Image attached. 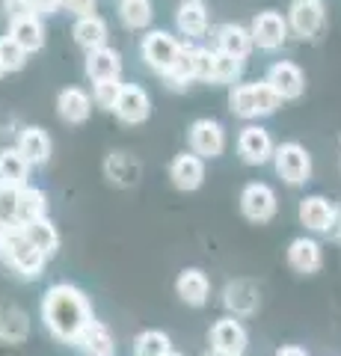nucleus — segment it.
I'll return each instance as SVG.
<instances>
[{
  "label": "nucleus",
  "instance_id": "0eeeda50",
  "mask_svg": "<svg viewBox=\"0 0 341 356\" xmlns=\"http://www.w3.org/2000/svg\"><path fill=\"white\" fill-rule=\"evenodd\" d=\"M187 143H190V152L196 158L202 161L219 158L226 152V128L217 119H196L190 131H187Z\"/></svg>",
  "mask_w": 341,
  "mask_h": 356
},
{
  "label": "nucleus",
  "instance_id": "cd10ccee",
  "mask_svg": "<svg viewBox=\"0 0 341 356\" xmlns=\"http://www.w3.org/2000/svg\"><path fill=\"white\" fill-rule=\"evenodd\" d=\"M30 336V318L27 312L15 303H0V341L18 344Z\"/></svg>",
  "mask_w": 341,
  "mask_h": 356
},
{
  "label": "nucleus",
  "instance_id": "9d476101",
  "mask_svg": "<svg viewBox=\"0 0 341 356\" xmlns=\"http://www.w3.org/2000/svg\"><path fill=\"white\" fill-rule=\"evenodd\" d=\"M247 344H249V336H247V327L240 324V318L226 315V318L214 321L211 353H217V356H244Z\"/></svg>",
  "mask_w": 341,
  "mask_h": 356
},
{
  "label": "nucleus",
  "instance_id": "20e7f679",
  "mask_svg": "<svg viewBox=\"0 0 341 356\" xmlns=\"http://www.w3.org/2000/svg\"><path fill=\"white\" fill-rule=\"evenodd\" d=\"M181 48L184 44L167 30H151L140 42L142 63H146L151 72H158L160 77H167L172 72V65L178 63V57H181Z\"/></svg>",
  "mask_w": 341,
  "mask_h": 356
},
{
  "label": "nucleus",
  "instance_id": "e433bc0d",
  "mask_svg": "<svg viewBox=\"0 0 341 356\" xmlns=\"http://www.w3.org/2000/svg\"><path fill=\"white\" fill-rule=\"evenodd\" d=\"M119 92H122V83L119 81H104V83H92V102L98 107H104L113 113V107H116V98Z\"/></svg>",
  "mask_w": 341,
  "mask_h": 356
},
{
  "label": "nucleus",
  "instance_id": "2f4dec72",
  "mask_svg": "<svg viewBox=\"0 0 341 356\" xmlns=\"http://www.w3.org/2000/svg\"><path fill=\"white\" fill-rule=\"evenodd\" d=\"M151 0H119V21L128 30H146L151 24Z\"/></svg>",
  "mask_w": 341,
  "mask_h": 356
},
{
  "label": "nucleus",
  "instance_id": "a18cd8bd",
  "mask_svg": "<svg viewBox=\"0 0 341 356\" xmlns=\"http://www.w3.org/2000/svg\"><path fill=\"white\" fill-rule=\"evenodd\" d=\"M3 74H6V72H3V65H0V77H3Z\"/></svg>",
  "mask_w": 341,
  "mask_h": 356
},
{
  "label": "nucleus",
  "instance_id": "f3484780",
  "mask_svg": "<svg viewBox=\"0 0 341 356\" xmlns=\"http://www.w3.org/2000/svg\"><path fill=\"white\" fill-rule=\"evenodd\" d=\"M214 51L228 54V57H235V60H247L249 51H252L249 27L235 24V21H228V24H219L214 30Z\"/></svg>",
  "mask_w": 341,
  "mask_h": 356
},
{
  "label": "nucleus",
  "instance_id": "412c9836",
  "mask_svg": "<svg viewBox=\"0 0 341 356\" xmlns=\"http://www.w3.org/2000/svg\"><path fill=\"white\" fill-rule=\"evenodd\" d=\"M83 72L92 83L119 81V74H122V57H119V51H113V48L90 51L86 54V63H83Z\"/></svg>",
  "mask_w": 341,
  "mask_h": 356
},
{
  "label": "nucleus",
  "instance_id": "aec40b11",
  "mask_svg": "<svg viewBox=\"0 0 341 356\" xmlns=\"http://www.w3.org/2000/svg\"><path fill=\"white\" fill-rule=\"evenodd\" d=\"M57 113L69 125H81L92 113V95L83 92L81 86H65L57 95Z\"/></svg>",
  "mask_w": 341,
  "mask_h": 356
},
{
  "label": "nucleus",
  "instance_id": "a211bd4d",
  "mask_svg": "<svg viewBox=\"0 0 341 356\" xmlns=\"http://www.w3.org/2000/svg\"><path fill=\"white\" fill-rule=\"evenodd\" d=\"M175 294L181 297V303L199 309L211 297V280H208L199 267H187V270L178 273V280H175Z\"/></svg>",
  "mask_w": 341,
  "mask_h": 356
},
{
  "label": "nucleus",
  "instance_id": "f257e3e1",
  "mask_svg": "<svg viewBox=\"0 0 341 356\" xmlns=\"http://www.w3.org/2000/svg\"><path fill=\"white\" fill-rule=\"evenodd\" d=\"M42 321H45L48 332L63 344H74L81 330L92 321V306L81 288L69 282H57L45 291L42 300Z\"/></svg>",
  "mask_w": 341,
  "mask_h": 356
},
{
  "label": "nucleus",
  "instance_id": "7ed1b4c3",
  "mask_svg": "<svg viewBox=\"0 0 341 356\" xmlns=\"http://www.w3.org/2000/svg\"><path fill=\"white\" fill-rule=\"evenodd\" d=\"M279 107H282V98L264 81L238 83V86H232V92H228V110H232L238 119H261V116L276 113Z\"/></svg>",
  "mask_w": 341,
  "mask_h": 356
},
{
  "label": "nucleus",
  "instance_id": "dca6fc26",
  "mask_svg": "<svg viewBox=\"0 0 341 356\" xmlns=\"http://www.w3.org/2000/svg\"><path fill=\"white\" fill-rule=\"evenodd\" d=\"M169 181L184 193L199 191L202 181H205V161L196 158L193 152L175 154L172 163H169Z\"/></svg>",
  "mask_w": 341,
  "mask_h": 356
},
{
  "label": "nucleus",
  "instance_id": "c03bdc74",
  "mask_svg": "<svg viewBox=\"0 0 341 356\" xmlns=\"http://www.w3.org/2000/svg\"><path fill=\"white\" fill-rule=\"evenodd\" d=\"M9 226H6V222H0V238H3V232H6Z\"/></svg>",
  "mask_w": 341,
  "mask_h": 356
},
{
  "label": "nucleus",
  "instance_id": "a878e982",
  "mask_svg": "<svg viewBox=\"0 0 341 356\" xmlns=\"http://www.w3.org/2000/svg\"><path fill=\"white\" fill-rule=\"evenodd\" d=\"M72 36L74 42L81 44V48L90 54V51H98V48H107V39H110V33H107V21L101 15H83L74 21V27H72Z\"/></svg>",
  "mask_w": 341,
  "mask_h": 356
},
{
  "label": "nucleus",
  "instance_id": "c756f323",
  "mask_svg": "<svg viewBox=\"0 0 341 356\" xmlns=\"http://www.w3.org/2000/svg\"><path fill=\"white\" fill-rule=\"evenodd\" d=\"M21 232H24V238H27L42 255H45V259H51V255L57 252V247H60V232H57V226H53L48 217L27 222V226H21Z\"/></svg>",
  "mask_w": 341,
  "mask_h": 356
},
{
  "label": "nucleus",
  "instance_id": "6ab92c4d",
  "mask_svg": "<svg viewBox=\"0 0 341 356\" xmlns=\"http://www.w3.org/2000/svg\"><path fill=\"white\" fill-rule=\"evenodd\" d=\"M288 264H291V270L297 273H303V276H309V273H317L321 270V264H324V250H321V243H317L315 238H294L288 243Z\"/></svg>",
  "mask_w": 341,
  "mask_h": 356
},
{
  "label": "nucleus",
  "instance_id": "7c9ffc66",
  "mask_svg": "<svg viewBox=\"0 0 341 356\" xmlns=\"http://www.w3.org/2000/svg\"><path fill=\"white\" fill-rule=\"evenodd\" d=\"M27 181H30V163L21 158V152L15 146L0 152V184L21 191V187H27Z\"/></svg>",
  "mask_w": 341,
  "mask_h": 356
},
{
  "label": "nucleus",
  "instance_id": "9b49d317",
  "mask_svg": "<svg viewBox=\"0 0 341 356\" xmlns=\"http://www.w3.org/2000/svg\"><path fill=\"white\" fill-rule=\"evenodd\" d=\"M264 83H267L282 102H294V98H300L306 92V74H303L300 65L291 63V60L270 63L267 74H264Z\"/></svg>",
  "mask_w": 341,
  "mask_h": 356
},
{
  "label": "nucleus",
  "instance_id": "473e14b6",
  "mask_svg": "<svg viewBox=\"0 0 341 356\" xmlns=\"http://www.w3.org/2000/svg\"><path fill=\"white\" fill-rule=\"evenodd\" d=\"M240 72H244V60H235L228 57V54H219L214 51L211 54V77H208V83H235Z\"/></svg>",
  "mask_w": 341,
  "mask_h": 356
},
{
  "label": "nucleus",
  "instance_id": "f704fd0d",
  "mask_svg": "<svg viewBox=\"0 0 341 356\" xmlns=\"http://www.w3.org/2000/svg\"><path fill=\"white\" fill-rule=\"evenodd\" d=\"M196 81V69H193V44H184L178 63L172 65V72L167 74V83L172 89H184Z\"/></svg>",
  "mask_w": 341,
  "mask_h": 356
},
{
  "label": "nucleus",
  "instance_id": "c9c22d12",
  "mask_svg": "<svg viewBox=\"0 0 341 356\" xmlns=\"http://www.w3.org/2000/svg\"><path fill=\"white\" fill-rule=\"evenodd\" d=\"M0 65L3 72H21L27 65V51L13 36H0Z\"/></svg>",
  "mask_w": 341,
  "mask_h": 356
},
{
  "label": "nucleus",
  "instance_id": "bb28decb",
  "mask_svg": "<svg viewBox=\"0 0 341 356\" xmlns=\"http://www.w3.org/2000/svg\"><path fill=\"white\" fill-rule=\"evenodd\" d=\"M6 36H13L27 54H36V51L45 48V27H42L39 15H21L15 21H9Z\"/></svg>",
  "mask_w": 341,
  "mask_h": 356
},
{
  "label": "nucleus",
  "instance_id": "6e6552de",
  "mask_svg": "<svg viewBox=\"0 0 341 356\" xmlns=\"http://www.w3.org/2000/svg\"><path fill=\"white\" fill-rule=\"evenodd\" d=\"M276 211H279V199L270 184L249 181L244 191H240V214L249 222H267L276 217Z\"/></svg>",
  "mask_w": 341,
  "mask_h": 356
},
{
  "label": "nucleus",
  "instance_id": "37998d69",
  "mask_svg": "<svg viewBox=\"0 0 341 356\" xmlns=\"http://www.w3.org/2000/svg\"><path fill=\"white\" fill-rule=\"evenodd\" d=\"M333 232H335L338 241H341V214H338V220H335V229H333Z\"/></svg>",
  "mask_w": 341,
  "mask_h": 356
},
{
  "label": "nucleus",
  "instance_id": "79ce46f5",
  "mask_svg": "<svg viewBox=\"0 0 341 356\" xmlns=\"http://www.w3.org/2000/svg\"><path fill=\"white\" fill-rule=\"evenodd\" d=\"M276 356H309L303 348H297V344H285V348L276 350Z\"/></svg>",
  "mask_w": 341,
  "mask_h": 356
},
{
  "label": "nucleus",
  "instance_id": "4c0bfd02",
  "mask_svg": "<svg viewBox=\"0 0 341 356\" xmlns=\"http://www.w3.org/2000/svg\"><path fill=\"white\" fill-rule=\"evenodd\" d=\"M15 211H18V187L0 184V222L15 226Z\"/></svg>",
  "mask_w": 341,
  "mask_h": 356
},
{
  "label": "nucleus",
  "instance_id": "4be33fe9",
  "mask_svg": "<svg viewBox=\"0 0 341 356\" xmlns=\"http://www.w3.org/2000/svg\"><path fill=\"white\" fill-rule=\"evenodd\" d=\"M15 149L21 152V158H24L30 166H45L51 161V137H48V131H42L36 125L24 128L18 134Z\"/></svg>",
  "mask_w": 341,
  "mask_h": 356
},
{
  "label": "nucleus",
  "instance_id": "de8ad7c7",
  "mask_svg": "<svg viewBox=\"0 0 341 356\" xmlns=\"http://www.w3.org/2000/svg\"><path fill=\"white\" fill-rule=\"evenodd\" d=\"M208 356H217V353H208Z\"/></svg>",
  "mask_w": 341,
  "mask_h": 356
},
{
  "label": "nucleus",
  "instance_id": "49530a36",
  "mask_svg": "<svg viewBox=\"0 0 341 356\" xmlns=\"http://www.w3.org/2000/svg\"><path fill=\"white\" fill-rule=\"evenodd\" d=\"M169 356H181V353H175V350H172V353H169Z\"/></svg>",
  "mask_w": 341,
  "mask_h": 356
},
{
  "label": "nucleus",
  "instance_id": "5701e85b",
  "mask_svg": "<svg viewBox=\"0 0 341 356\" xmlns=\"http://www.w3.org/2000/svg\"><path fill=\"white\" fill-rule=\"evenodd\" d=\"M223 303L232 312V318H249L258 309V288L247 282V280H235L226 285L223 291Z\"/></svg>",
  "mask_w": 341,
  "mask_h": 356
},
{
  "label": "nucleus",
  "instance_id": "39448f33",
  "mask_svg": "<svg viewBox=\"0 0 341 356\" xmlns=\"http://www.w3.org/2000/svg\"><path fill=\"white\" fill-rule=\"evenodd\" d=\"M273 166L288 187H303L312 178V154L300 143H282L273 149Z\"/></svg>",
  "mask_w": 341,
  "mask_h": 356
},
{
  "label": "nucleus",
  "instance_id": "72a5a7b5",
  "mask_svg": "<svg viewBox=\"0 0 341 356\" xmlns=\"http://www.w3.org/2000/svg\"><path fill=\"white\" fill-rule=\"evenodd\" d=\"M169 353H172V341L167 332H160V330L140 332L134 341V356H169Z\"/></svg>",
  "mask_w": 341,
  "mask_h": 356
},
{
  "label": "nucleus",
  "instance_id": "09e8293b",
  "mask_svg": "<svg viewBox=\"0 0 341 356\" xmlns=\"http://www.w3.org/2000/svg\"><path fill=\"white\" fill-rule=\"evenodd\" d=\"M196 3H202V0H196Z\"/></svg>",
  "mask_w": 341,
  "mask_h": 356
},
{
  "label": "nucleus",
  "instance_id": "2eb2a0df",
  "mask_svg": "<svg viewBox=\"0 0 341 356\" xmlns=\"http://www.w3.org/2000/svg\"><path fill=\"white\" fill-rule=\"evenodd\" d=\"M104 175L110 184L122 187V191H128V187H137L140 178H142V163L134 158L131 152H110L104 158Z\"/></svg>",
  "mask_w": 341,
  "mask_h": 356
},
{
  "label": "nucleus",
  "instance_id": "58836bf2",
  "mask_svg": "<svg viewBox=\"0 0 341 356\" xmlns=\"http://www.w3.org/2000/svg\"><path fill=\"white\" fill-rule=\"evenodd\" d=\"M95 3H98V0H60V6L65 9V13H72V15H78V18L92 15L95 13Z\"/></svg>",
  "mask_w": 341,
  "mask_h": 356
},
{
  "label": "nucleus",
  "instance_id": "ea45409f",
  "mask_svg": "<svg viewBox=\"0 0 341 356\" xmlns=\"http://www.w3.org/2000/svg\"><path fill=\"white\" fill-rule=\"evenodd\" d=\"M3 13H6L9 21H15V18H21V15H36V13L30 9L27 0H3Z\"/></svg>",
  "mask_w": 341,
  "mask_h": 356
},
{
  "label": "nucleus",
  "instance_id": "393cba45",
  "mask_svg": "<svg viewBox=\"0 0 341 356\" xmlns=\"http://www.w3.org/2000/svg\"><path fill=\"white\" fill-rule=\"evenodd\" d=\"M74 348H81L86 356H113L116 350V341H113V332H110L101 321H90L83 330H81V336L74 339Z\"/></svg>",
  "mask_w": 341,
  "mask_h": 356
},
{
  "label": "nucleus",
  "instance_id": "b1692460",
  "mask_svg": "<svg viewBox=\"0 0 341 356\" xmlns=\"http://www.w3.org/2000/svg\"><path fill=\"white\" fill-rule=\"evenodd\" d=\"M175 27H178L181 36L187 39H202L208 27H211V18H208L205 3H196V0H181L178 13H175Z\"/></svg>",
  "mask_w": 341,
  "mask_h": 356
},
{
  "label": "nucleus",
  "instance_id": "a19ab883",
  "mask_svg": "<svg viewBox=\"0 0 341 356\" xmlns=\"http://www.w3.org/2000/svg\"><path fill=\"white\" fill-rule=\"evenodd\" d=\"M27 3H30V9H33V13H53V9H60V0H27Z\"/></svg>",
  "mask_w": 341,
  "mask_h": 356
},
{
  "label": "nucleus",
  "instance_id": "4468645a",
  "mask_svg": "<svg viewBox=\"0 0 341 356\" xmlns=\"http://www.w3.org/2000/svg\"><path fill=\"white\" fill-rule=\"evenodd\" d=\"M297 217L309 232H317V235H326V232L335 229V220H338V211L335 205L324 196H306L300 199L297 205Z\"/></svg>",
  "mask_w": 341,
  "mask_h": 356
},
{
  "label": "nucleus",
  "instance_id": "c85d7f7f",
  "mask_svg": "<svg viewBox=\"0 0 341 356\" xmlns=\"http://www.w3.org/2000/svg\"><path fill=\"white\" fill-rule=\"evenodd\" d=\"M48 217V196L39 187H21L18 191V211H15V226H27L33 220Z\"/></svg>",
  "mask_w": 341,
  "mask_h": 356
},
{
  "label": "nucleus",
  "instance_id": "f8f14e48",
  "mask_svg": "<svg viewBox=\"0 0 341 356\" xmlns=\"http://www.w3.org/2000/svg\"><path fill=\"white\" fill-rule=\"evenodd\" d=\"M273 140H270V131L261 128V125H247L244 131L238 134V154L240 161L249 163V166H261L273 161Z\"/></svg>",
  "mask_w": 341,
  "mask_h": 356
},
{
  "label": "nucleus",
  "instance_id": "1a4fd4ad",
  "mask_svg": "<svg viewBox=\"0 0 341 356\" xmlns=\"http://www.w3.org/2000/svg\"><path fill=\"white\" fill-rule=\"evenodd\" d=\"M285 21L300 39H315L326 24V6L324 0H291Z\"/></svg>",
  "mask_w": 341,
  "mask_h": 356
},
{
  "label": "nucleus",
  "instance_id": "f03ea898",
  "mask_svg": "<svg viewBox=\"0 0 341 356\" xmlns=\"http://www.w3.org/2000/svg\"><path fill=\"white\" fill-rule=\"evenodd\" d=\"M0 259L3 264H9L21 280H39L42 270H45V255H42L33 243L24 238L21 226H9L0 238Z\"/></svg>",
  "mask_w": 341,
  "mask_h": 356
},
{
  "label": "nucleus",
  "instance_id": "423d86ee",
  "mask_svg": "<svg viewBox=\"0 0 341 356\" xmlns=\"http://www.w3.org/2000/svg\"><path fill=\"white\" fill-rule=\"evenodd\" d=\"M249 36H252V48L258 51H279L285 39H288V21L276 9H264L252 18L249 24Z\"/></svg>",
  "mask_w": 341,
  "mask_h": 356
},
{
  "label": "nucleus",
  "instance_id": "ddd939ff",
  "mask_svg": "<svg viewBox=\"0 0 341 356\" xmlns=\"http://www.w3.org/2000/svg\"><path fill=\"white\" fill-rule=\"evenodd\" d=\"M113 113L119 122H125V125H140V122H146L151 113V98L140 83H122V92L116 98Z\"/></svg>",
  "mask_w": 341,
  "mask_h": 356
}]
</instances>
